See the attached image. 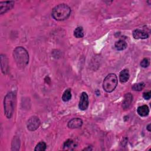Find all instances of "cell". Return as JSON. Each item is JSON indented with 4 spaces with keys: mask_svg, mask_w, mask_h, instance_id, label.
<instances>
[{
    "mask_svg": "<svg viewBox=\"0 0 151 151\" xmlns=\"http://www.w3.org/2000/svg\"><path fill=\"white\" fill-rule=\"evenodd\" d=\"M13 57L17 65L19 68H24L29 62L28 53L22 47H17L14 49Z\"/></svg>",
    "mask_w": 151,
    "mask_h": 151,
    "instance_id": "6da1fadb",
    "label": "cell"
},
{
    "mask_svg": "<svg viewBox=\"0 0 151 151\" xmlns=\"http://www.w3.org/2000/svg\"><path fill=\"white\" fill-rule=\"evenodd\" d=\"M70 8L65 4H61L55 6L51 12L52 17L57 21L67 19L71 14Z\"/></svg>",
    "mask_w": 151,
    "mask_h": 151,
    "instance_id": "7a4b0ae2",
    "label": "cell"
},
{
    "mask_svg": "<svg viewBox=\"0 0 151 151\" xmlns=\"http://www.w3.org/2000/svg\"><path fill=\"white\" fill-rule=\"evenodd\" d=\"M16 103V96L12 92L8 93L4 97V113L8 119H11L13 115Z\"/></svg>",
    "mask_w": 151,
    "mask_h": 151,
    "instance_id": "3957f363",
    "label": "cell"
},
{
    "mask_svg": "<svg viewBox=\"0 0 151 151\" xmlns=\"http://www.w3.org/2000/svg\"><path fill=\"white\" fill-rule=\"evenodd\" d=\"M117 85V77L115 74L110 73L104 79L103 88L107 93H111L114 90Z\"/></svg>",
    "mask_w": 151,
    "mask_h": 151,
    "instance_id": "277c9868",
    "label": "cell"
},
{
    "mask_svg": "<svg viewBox=\"0 0 151 151\" xmlns=\"http://www.w3.org/2000/svg\"><path fill=\"white\" fill-rule=\"evenodd\" d=\"M40 124L41 122L38 117L36 116H32L28 120L27 127L29 131H34L40 127Z\"/></svg>",
    "mask_w": 151,
    "mask_h": 151,
    "instance_id": "5b68a950",
    "label": "cell"
},
{
    "mask_svg": "<svg viewBox=\"0 0 151 151\" xmlns=\"http://www.w3.org/2000/svg\"><path fill=\"white\" fill-rule=\"evenodd\" d=\"M88 106V97L86 93L83 92L80 98L78 107L81 110H86Z\"/></svg>",
    "mask_w": 151,
    "mask_h": 151,
    "instance_id": "8992f818",
    "label": "cell"
},
{
    "mask_svg": "<svg viewBox=\"0 0 151 151\" xmlns=\"http://www.w3.org/2000/svg\"><path fill=\"white\" fill-rule=\"evenodd\" d=\"M14 6V1L0 2V13L3 14L11 10Z\"/></svg>",
    "mask_w": 151,
    "mask_h": 151,
    "instance_id": "52a82bcc",
    "label": "cell"
},
{
    "mask_svg": "<svg viewBox=\"0 0 151 151\" xmlns=\"http://www.w3.org/2000/svg\"><path fill=\"white\" fill-rule=\"evenodd\" d=\"M133 37L135 39H146L149 37V34L144 29H136L133 32Z\"/></svg>",
    "mask_w": 151,
    "mask_h": 151,
    "instance_id": "ba28073f",
    "label": "cell"
},
{
    "mask_svg": "<svg viewBox=\"0 0 151 151\" xmlns=\"http://www.w3.org/2000/svg\"><path fill=\"white\" fill-rule=\"evenodd\" d=\"M83 125V121L80 118H73L68 123V127L71 129L81 127Z\"/></svg>",
    "mask_w": 151,
    "mask_h": 151,
    "instance_id": "9c48e42d",
    "label": "cell"
},
{
    "mask_svg": "<svg viewBox=\"0 0 151 151\" xmlns=\"http://www.w3.org/2000/svg\"><path fill=\"white\" fill-rule=\"evenodd\" d=\"M133 100V96L131 93H128L124 95V100L122 104V107L124 109H129V107L130 106L131 103Z\"/></svg>",
    "mask_w": 151,
    "mask_h": 151,
    "instance_id": "30bf717a",
    "label": "cell"
},
{
    "mask_svg": "<svg viewBox=\"0 0 151 151\" xmlns=\"http://www.w3.org/2000/svg\"><path fill=\"white\" fill-rule=\"evenodd\" d=\"M130 77L129 71L127 69H123L119 74V80L122 83H126L128 81Z\"/></svg>",
    "mask_w": 151,
    "mask_h": 151,
    "instance_id": "8fae6325",
    "label": "cell"
},
{
    "mask_svg": "<svg viewBox=\"0 0 151 151\" xmlns=\"http://www.w3.org/2000/svg\"><path fill=\"white\" fill-rule=\"evenodd\" d=\"M138 114L141 117L147 116L149 113V109L147 105H143L138 107L137 109Z\"/></svg>",
    "mask_w": 151,
    "mask_h": 151,
    "instance_id": "7c38bea8",
    "label": "cell"
},
{
    "mask_svg": "<svg viewBox=\"0 0 151 151\" xmlns=\"http://www.w3.org/2000/svg\"><path fill=\"white\" fill-rule=\"evenodd\" d=\"M114 46H115V48H116L117 50L122 51V50L126 48V47L127 46V42L124 40H119V41H117L115 42Z\"/></svg>",
    "mask_w": 151,
    "mask_h": 151,
    "instance_id": "4fadbf2b",
    "label": "cell"
},
{
    "mask_svg": "<svg viewBox=\"0 0 151 151\" xmlns=\"http://www.w3.org/2000/svg\"><path fill=\"white\" fill-rule=\"evenodd\" d=\"M76 146V144L72 139H68L67 140L63 145V149L66 150H71L73 147Z\"/></svg>",
    "mask_w": 151,
    "mask_h": 151,
    "instance_id": "5bb4252c",
    "label": "cell"
},
{
    "mask_svg": "<svg viewBox=\"0 0 151 151\" xmlns=\"http://www.w3.org/2000/svg\"><path fill=\"white\" fill-rule=\"evenodd\" d=\"M74 35L77 38H81L84 37V31L81 27H77L74 30Z\"/></svg>",
    "mask_w": 151,
    "mask_h": 151,
    "instance_id": "9a60e30c",
    "label": "cell"
},
{
    "mask_svg": "<svg viewBox=\"0 0 151 151\" xmlns=\"http://www.w3.org/2000/svg\"><path fill=\"white\" fill-rule=\"evenodd\" d=\"M71 98V89L68 88L64 91L62 96V100L63 101L66 102L69 101Z\"/></svg>",
    "mask_w": 151,
    "mask_h": 151,
    "instance_id": "2e32d148",
    "label": "cell"
},
{
    "mask_svg": "<svg viewBox=\"0 0 151 151\" xmlns=\"http://www.w3.org/2000/svg\"><path fill=\"white\" fill-rule=\"evenodd\" d=\"M145 84L143 82H140L139 83L134 84L133 85V86L132 87V88L134 91H139L142 90L143 89V88L145 87Z\"/></svg>",
    "mask_w": 151,
    "mask_h": 151,
    "instance_id": "e0dca14e",
    "label": "cell"
},
{
    "mask_svg": "<svg viewBox=\"0 0 151 151\" xmlns=\"http://www.w3.org/2000/svg\"><path fill=\"white\" fill-rule=\"evenodd\" d=\"M47 145L44 142H39L35 146L34 150L35 151H44L46 150Z\"/></svg>",
    "mask_w": 151,
    "mask_h": 151,
    "instance_id": "ac0fdd59",
    "label": "cell"
},
{
    "mask_svg": "<svg viewBox=\"0 0 151 151\" xmlns=\"http://www.w3.org/2000/svg\"><path fill=\"white\" fill-rule=\"evenodd\" d=\"M4 60L2 59V58L1 57V70L3 72V73H6L7 70H8V60L7 58H5V62H4Z\"/></svg>",
    "mask_w": 151,
    "mask_h": 151,
    "instance_id": "d6986e66",
    "label": "cell"
},
{
    "mask_svg": "<svg viewBox=\"0 0 151 151\" xmlns=\"http://www.w3.org/2000/svg\"><path fill=\"white\" fill-rule=\"evenodd\" d=\"M149 64H150V60L147 58H143L140 62V65L143 68L147 67L149 65Z\"/></svg>",
    "mask_w": 151,
    "mask_h": 151,
    "instance_id": "ffe728a7",
    "label": "cell"
},
{
    "mask_svg": "<svg viewBox=\"0 0 151 151\" xmlns=\"http://www.w3.org/2000/svg\"><path fill=\"white\" fill-rule=\"evenodd\" d=\"M14 141L12 142V150H15V149H16L15 147H17L18 149H19V146L18 145H17V143H19V140L17 137H15V138H14Z\"/></svg>",
    "mask_w": 151,
    "mask_h": 151,
    "instance_id": "44dd1931",
    "label": "cell"
},
{
    "mask_svg": "<svg viewBox=\"0 0 151 151\" xmlns=\"http://www.w3.org/2000/svg\"><path fill=\"white\" fill-rule=\"evenodd\" d=\"M143 98L145 100H149L150 99V97H151V92H150V91L143 93Z\"/></svg>",
    "mask_w": 151,
    "mask_h": 151,
    "instance_id": "7402d4cb",
    "label": "cell"
},
{
    "mask_svg": "<svg viewBox=\"0 0 151 151\" xmlns=\"http://www.w3.org/2000/svg\"><path fill=\"white\" fill-rule=\"evenodd\" d=\"M147 130L149 131V132H150L151 131V129H150V124H149L146 127Z\"/></svg>",
    "mask_w": 151,
    "mask_h": 151,
    "instance_id": "603a6c76",
    "label": "cell"
}]
</instances>
